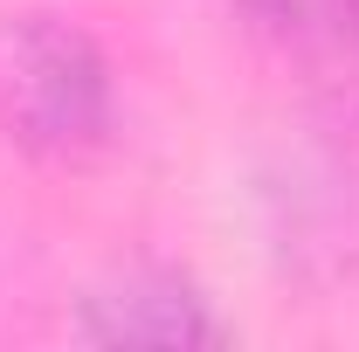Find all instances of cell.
Returning <instances> with one entry per match:
<instances>
[{"instance_id":"obj_1","label":"cell","mask_w":359,"mask_h":352,"mask_svg":"<svg viewBox=\"0 0 359 352\" xmlns=\"http://www.w3.org/2000/svg\"><path fill=\"white\" fill-rule=\"evenodd\" d=\"M0 138L42 166H90L118 138V76L90 28L62 14L0 21Z\"/></svg>"},{"instance_id":"obj_2","label":"cell","mask_w":359,"mask_h":352,"mask_svg":"<svg viewBox=\"0 0 359 352\" xmlns=\"http://www.w3.org/2000/svg\"><path fill=\"white\" fill-rule=\"evenodd\" d=\"M256 221L283 276L339 283L359 269V166L332 145L269 152L256 173Z\"/></svg>"},{"instance_id":"obj_3","label":"cell","mask_w":359,"mask_h":352,"mask_svg":"<svg viewBox=\"0 0 359 352\" xmlns=\"http://www.w3.org/2000/svg\"><path fill=\"white\" fill-rule=\"evenodd\" d=\"M69 339L83 346H159V352H208L228 346V318L215 297L173 263H125L97 276L76 311H69Z\"/></svg>"}]
</instances>
